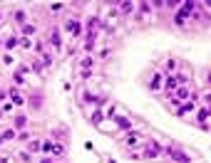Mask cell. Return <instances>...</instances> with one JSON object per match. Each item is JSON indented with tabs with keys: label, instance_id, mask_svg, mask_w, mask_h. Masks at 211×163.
I'll list each match as a JSON object with an SVG mask.
<instances>
[{
	"label": "cell",
	"instance_id": "6",
	"mask_svg": "<svg viewBox=\"0 0 211 163\" xmlns=\"http://www.w3.org/2000/svg\"><path fill=\"white\" fill-rule=\"evenodd\" d=\"M119 5H122V7H119V10H122V12H129V10H132V7H134V5H132V2H129V0H124V2H119Z\"/></svg>",
	"mask_w": 211,
	"mask_h": 163
},
{
	"label": "cell",
	"instance_id": "4",
	"mask_svg": "<svg viewBox=\"0 0 211 163\" xmlns=\"http://www.w3.org/2000/svg\"><path fill=\"white\" fill-rule=\"evenodd\" d=\"M159 82H162V77H159V74H152V84H149V87H152V89H159V87H162Z\"/></svg>",
	"mask_w": 211,
	"mask_h": 163
},
{
	"label": "cell",
	"instance_id": "2",
	"mask_svg": "<svg viewBox=\"0 0 211 163\" xmlns=\"http://www.w3.org/2000/svg\"><path fill=\"white\" fill-rule=\"evenodd\" d=\"M159 153H162V148H159L157 143H149V146H147V156H159Z\"/></svg>",
	"mask_w": 211,
	"mask_h": 163
},
{
	"label": "cell",
	"instance_id": "12",
	"mask_svg": "<svg viewBox=\"0 0 211 163\" xmlns=\"http://www.w3.org/2000/svg\"><path fill=\"white\" fill-rule=\"evenodd\" d=\"M191 109H194V104H186V106H181V109H179V114H189Z\"/></svg>",
	"mask_w": 211,
	"mask_h": 163
},
{
	"label": "cell",
	"instance_id": "13",
	"mask_svg": "<svg viewBox=\"0 0 211 163\" xmlns=\"http://www.w3.org/2000/svg\"><path fill=\"white\" fill-rule=\"evenodd\" d=\"M199 119H201V121H206V119H209V111H206V109H201V111H199Z\"/></svg>",
	"mask_w": 211,
	"mask_h": 163
},
{
	"label": "cell",
	"instance_id": "14",
	"mask_svg": "<svg viewBox=\"0 0 211 163\" xmlns=\"http://www.w3.org/2000/svg\"><path fill=\"white\" fill-rule=\"evenodd\" d=\"M127 143H132V146H134V143H137V133H129V136H127Z\"/></svg>",
	"mask_w": 211,
	"mask_h": 163
},
{
	"label": "cell",
	"instance_id": "7",
	"mask_svg": "<svg viewBox=\"0 0 211 163\" xmlns=\"http://www.w3.org/2000/svg\"><path fill=\"white\" fill-rule=\"evenodd\" d=\"M90 67H92V60H85L82 62V74H90Z\"/></svg>",
	"mask_w": 211,
	"mask_h": 163
},
{
	"label": "cell",
	"instance_id": "15",
	"mask_svg": "<svg viewBox=\"0 0 211 163\" xmlns=\"http://www.w3.org/2000/svg\"><path fill=\"white\" fill-rule=\"evenodd\" d=\"M50 40H52V45H60V35H57V32L50 35Z\"/></svg>",
	"mask_w": 211,
	"mask_h": 163
},
{
	"label": "cell",
	"instance_id": "5",
	"mask_svg": "<svg viewBox=\"0 0 211 163\" xmlns=\"http://www.w3.org/2000/svg\"><path fill=\"white\" fill-rule=\"evenodd\" d=\"M10 99H13V104H23V97L18 92H13V89H10Z\"/></svg>",
	"mask_w": 211,
	"mask_h": 163
},
{
	"label": "cell",
	"instance_id": "8",
	"mask_svg": "<svg viewBox=\"0 0 211 163\" xmlns=\"http://www.w3.org/2000/svg\"><path fill=\"white\" fill-rule=\"evenodd\" d=\"M25 124H28L25 116H18V119H15V126H18V129H25Z\"/></svg>",
	"mask_w": 211,
	"mask_h": 163
},
{
	"label": "cell",
	"instance_id": "9",
	"mask_svg": "<svg viewBox=\"0 0 211 163\" xmlns=\"http://www.w3.org/2000/svg\"><path fill=\"white\" fill-rule=\"evenodd\" d=\"M117 124H119V126H122V129H129V126H132V124H129V121H127V119H124V116H119V119H117Z\"/></svg>",
	"mask_w": 211,
	"mask_h": 163
},
{
	"label": "cell",
	"instance_id": "11",
	"mask_svg": "<svg viewBox=\"0 0 211 163\" xmlns=\"http://www.w3.org/2000/svg\"><path fill=\"white\" fill-rule=\"evenodd\" d=\"M15 45H18V40H15V37H10V40H8V42H5V47H8V50H13V47H15Z\"/></svg>",
	"mask_w": 211,
	"mask_h": 163
},
{
	"label": "cell",
	"instance_id": "3",
	"mask_svg": "<svg viewBox=\"0 0 211 163\" xmlns=\"http://www.w3.org/2000/svg\"><path fill=\"white\" fill-rule=\"evenodd\" d=\"M176 87H179V79H176V77H169V79H167V89L172 92V89H176Z\"/></svg>",
	"mask_w": 211,
	"mask_h": 163
},
{
	"label": "cell",
	"instance_id": "10",
	"mask_svg": "<svg viewBox=\"0 0 211 163\" xmlns=\"http://www.w3.org/2000/svg\"><path fill=\"white\" fill-rule=\"evenodd\" d=\"M176 97H179V99H186V97H189V89H186V87H181V89L176 92Z\"/></svg>",
	"mask_w": 211,
	"mask_h": 163
},
{
	"label": "cell",
	"instance_id": "16",
	"mask_svg": "<svg viewBox=\"0 0 211 163\" xmlns=\"http://www.w3.org/2000/svg\"><path fill=\"white\" fill-rule=\"evenodd\" d=\"M0 141H3V138H0Z\"/></svg>",
	"mask_w": 211,
	"mask_h": 163
},
{
	"label": "cell",
	"instance_id": "1",
	"mask_svg": "<svg viewBox=\"0 0 211 163\" xmlns=\"http://www.w3.org/2000/svg\"><path fill=\"white\" fill-rule=\"evenodd\" d=\"M65 30H67L70 35H80V32H82V27H80V22H77V20H67Z\"/></svg>",
	"mask_w": 211,
	"mask_h": 163
}]
</instances>
